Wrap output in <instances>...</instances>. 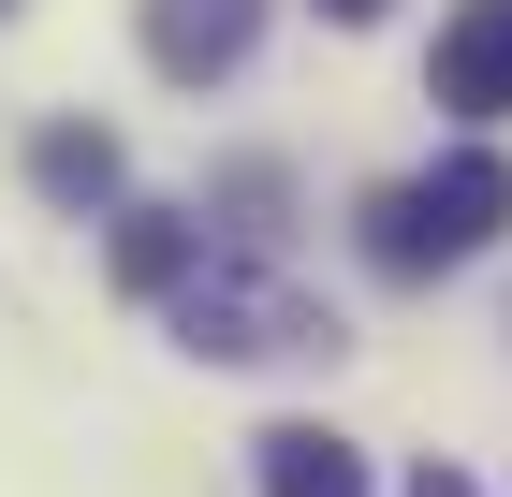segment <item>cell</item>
<instances>
[{
  "label": "cell",
  "instance_id": "3",
  "mask_svg": "<svg viewBox=\"0 0 512 497\" xmlns=\"http://www.w3.org/2000/svg\"><path fill=\"white\" fill-rule=\"evenodd\" d=\"M425 103H439V117H469V132H498V117H512V0H454V15H439Z\"/></svg>",
  "mask_w": 512,
  "mask_h": 497
},
{
  "label": "cell",
  "instance_id": "5",
  "mask_svg": "<svg viewBox=\"0 0 512 497\" xmlns=\"http://www.w3.org/2000/svg\"><path fill=\"white\" fill-rule=\"evenodd\" d=\"M30 191L44 205H118L132 191V147L103 132V117H44V132H30Z\"/></svg>",
  "mask_w": 512,
  "mask_h": 497
},
{
  "label": "cell",
  "instance_id": "8",
  "mask_svg": "<svg viewBox=\"0 0 512 497\" xmlns=\"http://www.w3.org/2000/svg\"><path fill=\"white\" fill-rule=\"evenodd\" d=\"M220 205H235V234H278V161H235V176H220Z\"/></svg>",
  "mask_w": 512,
  "mask_h": 497
},
{
  "label": "cell",
  "instance_id": "9",
  "mask_svg": "<svg viewBox=\"0 0 512 497\" xmlns=\"http://www.w3.org/2000/svg\"><path fill=\"white\" fill-rule=\"evenodd\" d=\"M322 15H337V30H381V15H395V0H322Z\"/></svg>",
  "mask_w": 512,
  "mask_h": 497
},
{
  "label": "cell",
  "instance_id": "6",
  "mask_svg": "<svg viewBox=\"0 0 512 497\" xmlns=\"http://www.w3.org/2000/svg\"><path fill=\"white\" fill-rule=\"evenodd\" d=\"M191 264H205V220H176V205H118V293L176 307V293H191Z\"/></svg>",
  "mask_w": 512,
  "mask_h": 497
},
{
  "label": "cell",
  "instance_id": "1",
  "mask_svg": "<svg viewBox=\"0 0 512 497\" xmlns=\"http://www.w3.org/2000/svg\"><path fill=\"white\" fill-rule=\"evenodd\" d=\"M512 234V161L483 147H439L425 176H395V191H366V264L381 278H439V264H469V249H498Z\"/></svg>",
  "mask_w": 512,
  "mask_h": 497
},
{
  "label": "cell",
  "instance_id": "7",
  "mask_svg": "<svg viewBox=\"0 0 512 497\" xmlns=\"http://www.w3.org/2000/svg\"><path fill=\"white\" fill-rule=\"evenodd\" d=\"M264 497H366V454L337 424H264Z\"/></svg>",
  "mask_w": 512,
  "mask_h": 497
},
{
  "label": "cell",
  "instance_id": "4",
  "mask_svg": "<svg viewBox=\"0 0 512 497\" xmlns=\"http://www.w3.org/2000/svg\"><path fill=\"white\" fill-rule=\"evenodd\" d=\"M249 44H264V0H147V74H176V88L249 74Z\"/></svg>",
  "mask_w": 512,
  "mask_h": 497
},
{
  "label": "cell",
  "instance_id": "2",
  "mask_svg": "<svg viewBox=\"0 0 512 497\" xmlns=\"http://www.w3.org/2000/svg\"><path fill=\"white\" fill-rule=\"evenodd\" d=\"M176 351H205V366H308V351H337V307H308L278 264H220L205 249L191 293H176Z\"/></svg>",
  "mask_w": 512,
  "mask_h": 497
},
{
  "label": "cell",
  "instance_id": "11",
  "mask_svg": "<svg viewBox=\"0 0 512 497\" xmlns=\"http://www.w3.org/2000/svg\"><path fill=\"white\" fill-rule=\"evenodd\" d=\"M0 15H15V0H0Z\"/></svg>",
  "mask_w": 512,
  "mask_h": 497
},
{
  "label": "cell",
  "instance_id": "10",
  "mask_svg": "<svg viewBox=\"0 0 512 497\" xmlns=\"http://www.w3.org/2000/svg\"><path fill=\"white\" fill-rule=\"evenodd\" d=\"M410 497H469V468H410Z\"/></svg>",
  "mask_w": 512,
  "mask_h": 497
}]
</instances>
